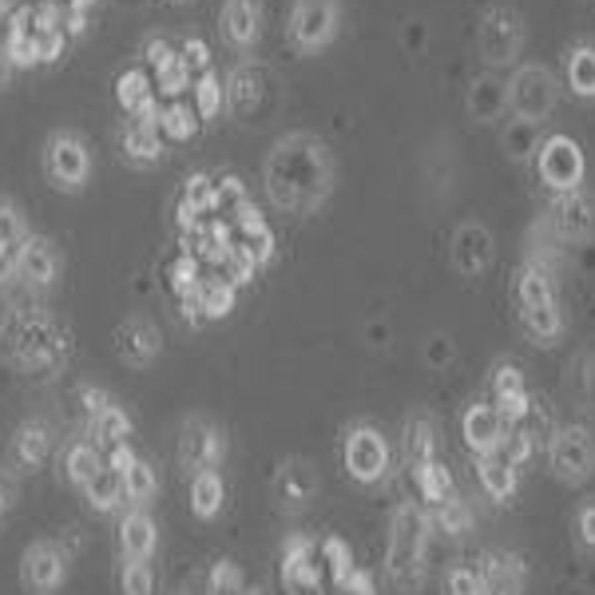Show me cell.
Segmentation results:
<instances>
[{
    "mask_svg": "<svg viewBox=\"0 0 595 595\" xmlns=\"http://www.w3.org/2000/svg\"><path fill=\"white\" fill-rule=\"evenodd\" d=\"M267 191L274 207L310 215L334 191V155L310 131H290L267 155Z\"/></svg>",
    "mask_w": 595,
    "mask_h": 595,
    "instance_id": "6da1fadb",
    "label": "cell"
},
{
    "mask_svg": "<svg viewBox=\"0 0 595 595\" xmlns=\"http://www.w3.org/2000/svg\"><path fill=\"white\" fill-rule=\"evenodd\" d=\"M0 346H4V354H9L17 366L48 374V369H56L60 361L68 357V334H64L48 314L20 310V314H12L9 322L0 326Z\"/></svg>",
    "mask_w": 595,
    "mask_h": 595,
    "instance_id": "7a4b0ae2",
    "label": "cell"
},
{
    "mask_svg": "<svg viewBox=\"0 0 595 595\" xmlns=\"http://www.w3.org/2000/svg\"><path fill=\"white\" fill-rule=\"evenodd\" d=\"M528 44V20L516 4H485L476 17V56L488 72H508L520 64Z\"/></svg>",
    "mask_w": 595,
    "mask_h": 595,
    "instance_id": "3957f363",
    "label": "cell"
},
{
    "mask_svg": "<svg viewBox=\"0 0 595 595\" xmlns=\"http://www.w3.org/2000/svg\"><path fill=\"white\" fill-rule=\"evenodd\" d=\"M560 91H564V84H560V76L552 68H544V64H516L505 84V111L516 123L536 128V123H548V116L560 104Z\"/></svg>",
    "mask_w": 595,
    "mask_h": 595,
    "instance_id": "277c9868",
    "label": "cell"
},
{
    "mask_svg": "<svg viewBox=\"0 0 595 595\" xmlns=\"http://www.w3.org/2000/svg\"><path fill=\"white\" fill-rule=\"evenodd\" d=\"M342 32V0H294L290 9V44L302 56H317Z\"/></svg>",
    "mask_w": 595,
    "mask_h": 595,
    "instance_id": "5b68a950",
    "label": "cell"
},
{
    "mask_svg": "<svg viewBox=\"0 0 595 595\" xmlns=\"http://www.w3.org/2000/svg\"><path fill=\"white\" fill-rule=\"evenodd\" d=\"M536 171H540V183L555 195H564V191H580L587 175V159L584 148L575 143L572 136H548L540 148H536Z\"/></svg>",
    "mask_w": 595,
    "mask_h": 595,
    "instance_id": "8992f818",
    "label": "cell"
},
{
    "mask_svg": "<svg viewBox=\"0 0 595 595\" xmlns=\"http://www.w3.org/2000/svg\"><path fill=\"white\" fill-rule=\"evenodd\" d=\"M425 520L413 508H401L393 520V548H389V575L397 587L421 584V555H425Z\"/></svg>",
    "mask_w": 595,
    "mask_h": 595,
    "instance_id": "52a82bcc",
    "label": "cell"
},
{
    "mask_svg": "<svg viewBox=\"0 0 595 595\" xmlns=\"http://www.w3.org/2000/svg\"><path fill=\"white\" fill-rule=\"evenodd\" d=\"M44 171H48L52 183L64 191L84 187L91 175V155H88L84 136H76V131H56V136H48V143H44Z\"/></svg>",
    "mask_w": 595,
    "mask_h": 595,
    "instance_id": "ba28073f",
    "label": "cell"
},
{
    "mask_svg": "<svg viewBox=\"0 0 595 595\" xmlns=\"http://www.w3.org/2000/svg\"><path fill=\"white\" fill-rule=\"evenodd\" d=\"M548 218H552L555 235L564 242H587L595 235V195H587L584 187L564 191V195L552 198Z\"/></svg>",
    "mask_w": 595,
    "mask_h": 595,
    "instance_id": "9c48e42d",
    "label": "cell"
},
{
    "mask_svg": "<svg viewBox=\"0 0 595 595\" xmlns=\"http://www.w3.org/2000/svg\"><path fill=\"white\" fill-rule=\"evenodd\" d=\"M64 575H68V552H64L60 544L40 540V544H32L29 552H24L20 580H24L29 592H40V595L56 592V587L64 584Z\"/></svg>",
    "mask_w": 595,
    "mask_h": 595,
    "instance_id": "30bf717a",
    "label": "cell"
},
{
    "mask_svg": "<svg viewBox=\"0 0 595 595\" xmlns=\"http://www.w3.org/2000/svg\"><path fill=\"white\" fill-rule=\"evenodd\" d=\"M592 465H595V445L592 436H587V429L572 425L552 436V468L564 480H584L592 473Z\"/></svg>",
    "mask_w": 595,
    "mask_h": 595,
    "instance_id": "8fae6325",
    "label": "cell"
},
{
    "mask_svg": "<svg viewBox=\"0 0 595 595\" xmlns=\"http://www.w3.org/2000/svg\"><path fill=\"white\" fill-rule=\"evenodd\" d=\"M223 36L235 52H250L262 40V0H223Z\"/></svg>",
    "mask_w": 595,
    "mask_h": 595,
    "instance_id": "7c38bea8",
    "label": "cell"
},
{
    "mask_svg": "<svg viewBox=\"0 0 595 595\" xmlns=\"http://www.w3.org/2000/svg\"><path fill=\"white\" fill-rule=\"evenodd\" d=\"M262 99V72L250 60H238L235 68L223 76V108L230 116H250Z\"/></svg>",
    "mask_w": 595,
    "mask_h": 595,
    "instance_id": "4fadbf2b",
    "label": "cell"
},
{
    "mask_svg": "<svg viewBox=\"0 0 595 595\" xmlns=\"http://www.w3.org/2000/svg\"><path fill=\"white\" fill-rule=\"evenodd\" d=\"M386 465H389L386 441L374 429H354L346 436V468L357 480H377V476L386 473Z\"/></svg>",
    "mask_w": 595,
    "mask_h": 595,
    "instance_id": "5bb4252c",
    "label": "cell"
},
{
    "mask_svg": "<svg viewBox=\"0 0 595 595\" xmlns=\"http://www.w3.org/2000/svg\"><path fill=\"white\" fill-rule=\"evenodd\" d=\"M116 99L119 108L136 116V123H159V104H155V84L148 79V72L128 68L116 76Z\"/></svg>",
    "mask_w": 595,
    "mask_h": 595,
    "instance_id": "9a60e30c",
    "label": "cell"
},
{
    "mask_svg": "<svg viewBox=\"0 0 595 595\" xmlns=\"http://www.w3.org/2000/svg\"><path fill=\"white\" fill-rule=\"evenodd\" d=\"M159 346H163V337H159V329L151 326L148 317H128L116 329V354L128 366H151L159 357Z\"/></svg>",
    "mask_w": 595,
    "mask_h": 595,
    "instance_id": "2e32d148",
    "label": "cell"
},
{
    "mask_svg": "<svg viewBox=\"0 0 595 595\" xmlns=\"http://www.w3.org/2000/svg\"><path fill=\"white\" fill-rule=\"evenodd\" d=\"M178 461L195 473H210L223 461V436L207 425V421H195V425L183 429L178 436Z\"/></svg>",
    "mask_w": 595,
    "mask_h": 595,
    "instance_id": "e0dca14e",
    "label": "cell"
},
{
    "mask_svg": "<svg viewBox=\"0 0 595 595\" xmlns=\"http://www.w3.org/2000/svg\"><path fill=\"white\" fill-rule=\"evenodd\" d=\"M17 270H20V274H24V278H29L32 286H52V278H56V270H60V255H56V247H52L48 238L29 235V238H24V242H20Z\"/></svg>",
    "mask_w": 595,
    "mask_h": 595,
    "instance_id": "ac0fdd59",
    "label": "cell"
},
{
    "mask_svg": "<svg viewBox=\"0 0 595 595\" xmlns=\"http://www.w3.org/2000/svg\"><path fill=\"white\" fill-rule=\"evenodd\" d=\"M500 436H505V421L496 413V405L488 401H476L473 409L465 413V441L476 456H488L500 448Z\"/></svg>",
    "mask_w": 595,
    "mask_h": 595,
    "instance_id": "d6986e66",
    "label": "cell"
},
{
    "mask_svg": "<svg viewBox=\"0 0 595 595\" xmlns=\"http://www.w3.org/2000/svg\"><path fill=\"white\" fill-rule=\"evenodd\" d=\"M488 258H493V238L480 223H468V227L456 230L453 238V267L461 274H480L488 267Z\"/></svg>",
    "mask_w": 595,
    "mask_h": 595,
    "instance_id": "ffe728a7",
    "label": "cell"
},
{
    "mask_svg": "<svg viewBox=\"0 0 595 595\" xmlns=\"http://www.w3.org/2000/svg\"><path fill=\"white\" fill-rule=\"evenodd\" d=\"M485 575V595H524V560L520 555L493 552L480 564Z\"/></svg>",
    "mask_w": 595,
    "mask_h": 595,
    "instance_id": "44dd1931",
    "label": "cell"
},
{
    "mask_svg": "<svg viewBox=\"0 0 595 595\" xmlns=\"http://www.w3.org/2000/svg\"><path fill=\"white\" fill-rule=\"evenodd\" d=\"M564 88L572 96L595 99V44H567L564 48Z\"/></svg>",
    "mask_w": 595,
    "mask_h": 595,
    "instance_id": "7402d4cb",
    "label": "cell"
},
{
    "mask_svg": "<svg viewBox=\"0 0 595 595\" xmlns=\"http://www.w3.org/2000/svg\"><path fill=\"white\" fill-rule=\"evenodd\" d=\"M516 306H520V314L560 306V302H555V286H552V278H548V270H540V267L520 270V278H516Z\"/></svg>",
    "mask_w": 595,
    "mask_h": 595,
    "instance_id": "603a6c76",
    "label": "cell"
},
{
    "mask_svg": "<svg viewBox=\"0 0 595 595\" xmlns=\"http://www.w3.org/2000/svg\"><path fill=\"white\" fill-rule=\"evenodd\" d=\"M48 448H52L48 421H29V425H20L17 441H12V461L20 468H40L48 461Z\"/></svg>",
    "mask_w": 595,
    "mask_h": 595,
    "instance_id": "cb8c5ba5",
    "label": "cell"
},
{
    "mask_svg": "<svg viewBox=\"0 0 595 595\" xmlns=\"http://www.w3.org/2000/svg\"><path fill=\"white\" fill-rule=\"evenodd\" d=\"M4 56H9L12 68H32L36 60V36H32V12L20 9L9 20V40H4Z\"/></svg>",
    "mask_w": 595,
    "mask_h": 595,
    "instance_id": "d4e9b609",
    "label": "cell"
},
{
    "mask_svg": "<svg viewBox=\"0 0 595 595\" xmlns=\"http://www.w3.org/2000/svg\"><path fill=\"white\" fill-rule=\"evenodd\" d=\"M163 131H159V123H131L128 131H123V155L131 159V163H139V167H151V163H159L163 159Z\"/></svg>",
    "mask_w": 595,
    "mask_h": 595,
    "instance_id": "484cf974",
    "label": "cell"
},
{
    "mask_svg": "<svg viewBox=\"0 0 595 595\" xmlns=\"http://www.w3.org/2000/svg\"><path fill=\"white\" fill-rule=\"evenodd\" d=\"M119 548L128 560H148L151 548H155V524H151L148 512H128L123 524H119Z\"/></svg>",
    "mask_w": 595,
    "mask_h": 595,
    "instance_id": "4316f807",
    "label": "cell"
},
{
    "mask_svg": "<svg viewBox=\"0 0 595 595\" xmlns=\"http://www.w3.org/2000/svg\"><path fill=\"white\" fill-rule=\"evenodd\" d=\"M480 485H485V493L493 496V500H508L512 496V488H516V468L508 465L505 456L500 453H488V456H480Z\"/></svg>",
    "mask_w": 595,
    "mask_h": 595,
    "instance_id": "83f0119b",
    "label": "cell"
},
{
    "mask_svg": "<svg viewBox=\"0 0 595 595\" xmlns=\"http://www.w3.org/2000/svg\"><path fill=\"white\" fill-rule=\"evenodd\" d=\"M195 298H198V314L203 317H227L230 310H235V286H230L227 278H207V282H198Z\"/></svg>",
    "mask_w": 595,
    "mask_h": 595,
    "instance_id": "f1b7e54d",
    "label": "cell"
},
{
    "mask_svg": "<svg viewBox=\"0 0 595 595\" xmlns=\"http://www.w3.org/2000/svg\"><path fill=\"white\" fill-rule=\"evenodd\" d=\"M405 456H409V468H421L429 461H436V436H433V425H429L425 416H416L405 425Z\"/></svg>",
    "mask_w": 595,
    "mask_h": 595,
    "instance_id": "f546056e",
    "label": "cell"
},
{
    "mask_svg": "<svg viewBox=\"0 0 595 595\" xmlns=\"http://www.w3.org/2000/svg\"><path fill=\"white\" fill-rule=\"evenodd\" d=\"M159 131L167 139H175V143H183V139H191L198 131V116L191 104H183V99H171L167 108H159Z\"/></svg>",
    "mask_w": 595,
    "mask_h": 595,
    "instance_id": "4dcf8cb0",
    "label": "cell"
},
{
    "mask_svg": "<svg viewBox=\"0 0 595 595\" xmlns=\"http://www.w3.org/2000/svg\"><path fill=\"white\" fill-rule=\"evenodd\" d=\"M84 493H88L91 508H99V512H111V508L123 500V476L116 473V468H99L96 476H91L88 485H84Z\"/></svg>",
    "mask_w": 595,
    "mask_h": 595,
    "instance_id": "1f68e13d",
    "label": "cell"
},
{
    "mask_svg": "<svg viewBox=\"0 0 595 595\" xmlns=\"http://www.w3.org/2000/svg\"><path fill=\"white\" fill-rule=\"evenodd\" d=\"M286 580L298 587H317V580H322V567H317L314 560V548L306 544V540H294L286 552Z\"/></svg>",
    "mask_w": 595,
    "mask_h": 595,
    "instance_id": "d6a6232c",
    "label": "cell"
},
{
    "mask_svg": "<svg viewBox=\"0 0 595 595\" xmlns=\"http://www.w3.org/2000/svg\"><path fill=\"white\" fill-rule=\"evenodd\" d=\"M128 433H131V421L119 413L116 405H108L99 416H91V436H96V448L128 445Z\"/></svg>",
    "mask_w": 595,
    "mask_h": 595,
    "instance_id": "836d02e7",
    "label": "cell"
},
{
    "mask_svg": "<svg viewBox=\"0 0 595 595\" xmlns=\"http://www.w3.org/2000/svg\"><path fill=\"white\" fill-rule=\"evenodd\" d=\"M191 91H195V116L198 119H215L218 111H223V79H218L215 68L198 72V79L191 84Z\"/></svg>",
    "mask_w": 595,
    "mask_h": 595,
    "instance_id": "e575fe53",
    "label": "cell"
},
{
    "mask_svg": "<svg viewBox=\"0 0 595 595\" xmlns=\"http://www.w3.org/2000/svg\"><path fill=\"white\" fill-rule=\"evenodd\" d=\"M191 508L198 516H215L223 508V480H218L215 468L210 473H195V480H191Z\"/></svg>",
    "mask_w": 595,
    "mask_h": 595,
    "instance_id": "d590c367",
    "label": "cell"
},
{
    "mask_svg": "<svg viewBox=\"0 0 595 595\" xmlns=\"http://www.w3.org/2000/svg\"><path fill=\"white\" fill-rule=\"evenodd\" d=\"M413 476H416V488H421V496H425L429 505H441V500L453 496V476H448V468L441 465V461H429V465H421Z\"/></svg>",
    "mask_w": 595,
    "mask_h": 595,
    "instance_id": "8d00e7d4",
    "label": "cell"
},
{
    "mask_svg": "<svg viewBox=\"0 0 595 595\" xmlns=\"http://www.w3.org/2000/svg\"><path fill=\"white\" fill-rule=\"evenodd\" d=\"M64 468H68V476L76 480L79 488L88 485L91 476L104 468V461H99V448L88 445V441H76V445L68 448V456H64Z\"/></svg>",
    "mask_w": 595,
    "mask_h": 595,
    "instance_id": "74e56055",
    "label": "cell"
},
{
    "mask_svg": "<svg viewBox=\"0 0 595 595\" xmlns=\"http://www.w3.org/2000/svg\"><path fill=\"white\" fill-rule=\"evenodd\" d=\"M278 488H282V496H286L290 505H306L317 485H314V476H310L306 465H286L282 468V476H278Z\"/></svg>",
    "mask_w": 595,
    "mask_h": 595,
    "instance_id": "f35d334b",
    "label": "cell"
},
{
    "mask_svg": "<svg viewBox=\"0 0 595 595\" xmlns=\"http://www.w3.org/2000/svg\"><path fill=\"white\" fill-rule=\"evenodd\" d=\"M155 488H159L155 473H151L143 461H136V465L123 473V496H128V500H136V505H148L151 496H155Z\"/></svg>",
    "mask_w": 595,
    "mask_h": 595,
    "instance_id": "ab89813d",
    "label": "cell"
},
{
    "mask_svg": "<svg viewBox=\"0 0 595 595\" xmlns=\"http://www.w3.org/2000/svg\"><path fill=\"white\" fill-rule=\"evenodd\" d=\"M520 322H524V329L532 337H560V329H564V314H560V306L552 310H532V314H520Z\"/></svg>",
    "mask_w": 595,
    "mask_h": 595,
    "instance_id": "60d3db41",
    "label": "cell"
},
{
    "mask_svg": "<svg viewBox=\"0 0 595 595\" xmlns=\"http://www.w3.org/2000/svg\"><path fill=\"white\" fill-rule=\"evenodd\" d=\"M155 88H159V96H167V99L183 96V91L191 88V64H187V60L178 56L167 72H159V76H155Z\"/></svg>",
    "mask_w": 595,
    "mask_h": 595,
    "instance_id": "b9f144b4",
    "label": "cell"
},
{
    "mask_svg": "<svg viewBox=\"0 0 595 595\" xmlns=\"http://www.w3.org/2000/svg\"><path fill=\"white\" fill-rule=\"evenodd\" d=\"M436 524L445 528V532L461 536V532H468V524H473V512L465 508V500L448 496V500H441V505H436Z\"/></svg>",
    "mask_w": 595,
    "mask_h": 595,
    "instance_id": "7bdbcfd3",
    "label": "cell"
},
{
    "mask_svg": "<svg viewBox=\"0 0 595 595\" xmlns=\"http://www.w3.org/2000/svg\"><path fill=\"white\" fill-rule=\"evenodd\" d=\"M24 238H29V230H24V218H20L17 203L0 198V247H20Z\"/></svg>",
    "mask_w": 595,
    "mask_h": 595,
    "instance_id": "ee69618b",
    "label": "cell"
},
{
    "mask_svg": "<svg viewBox=\"0 0 595 595\" xmlns=\"http://www.w3.org/2000/svg\"><path fill=\"white\" fill-rule=\"evenodd\" d=\"M250 198H247V187H242V183H238L235 175H227L223 178V183H215V207H223V215H227L230 210V218L238 215V210L247 207Z\"/></svg>",
    "mask_w": 595,
    "mask_h": 595,
    "instance_id": "f6af8a7d",
    "label": "cell"
},
{
    "mask_svg": "<svg viewBox=\"0 0 595 595\" xmlns=\"http://www.w3.org/2000/svg\"><path fill=\"white\" fill-rule=\"evenodd\" d=\"M198 282H203V278H198V262L191 255H183L175 267H171V286H175L178 298H191L198 290Z\"/></svg>",
    "mask_w": 595,
    "mask_h": 595,
    "instance_id": "bcb514c9",
    "label": "cell"
},
{
    "mask_svg": "<svg viewBox=\"0 0 595 595\" xmlns=\"http://www.w3.org/2000/svg\"><path fill=\"white\" fill-rule=\"evenodd\" d=\"M448 595H485V575H480V567H453V572H448Z\"/></svg>",
    "mask_w": 595,
    "mask_h": 595,
    "instance_id": "7dc6e473",
    "label": "cell"
},
{
    "mask_svg": "<svg viewBox=\"0 0 595 595\" xmlns=\"http://www.w3.org/2000/svg\"><path fill=\"white\" fill-rule=\"evenodd\" d=\"M123 592L128 595H148L151 592L148 560H128V564H123Z\"/></svg>",
    "mask_w": 595,
    "mask_h": 595,
    "instance_id": "c3c4849f",
    "label": "cell"
},
{
    "mask_svg": "<svg viewBox=\"0 0 595 595\" xmlns=\"http://www.w3.org/2000/svg\"><path fill=\"white\" fill-rule=\"evenodd\" d=\"M322 555H326V564H329V572H334V580L342 584L354 567H349V548L342 544V540H326V548H322Z\"/></svg>",
    "mask_w": 595,
    "mask_h": 595,
    "instance_id": "681fc988",
    "label": "cell"
},
{
    "mask_svg": "<svg viewBox=\"0 0 595 595\" xmlns=\"http://www.w3.org/2000/svg\"><path fill=\"white\" fill-rule=\"evenodd\" d=\"M32 36H36V60L40 64H48V60H56L60 52H64L68 32H32Z\"/></svg>",
    "mask_w": 595,
    "mask_h": 595,
    "instance_id": "f907efd6",
    "label": "cell"
},
{
    "mask_svg": "<svg viewBox=\"0 0 595 595\" xmlns=\"http://www.w3.org/2000/svg\"><path fill=\"white\" fill-rule=\"evenodd\" d=\"M175 60H178V52L171 48L167 40H148V64H151V72H155V76H159V72H167Z\"/></svg>",
    "mask_w": 595,
    "mask_h": 595,
    "instance_id": "816d5d0a",
    "label": "cell"
},
{
    "mask_svg": "<svg viewBox=\"0 0 595 595\" xmlns=\"http://www.w3.org/2000/svg\"><path fill=\"white\" fill-rule=\"evenodd\" d=\"M183 60H187L191 68H198V72H207L210 68V48H207V40H187L183 44Z\"/></svg>",
    "mask_w": 595,
    "mask_h": 595,
    "instance_id": "f5cc1de1",
    "label": "cell"
},
{
    "mask_svg": "<svg viewBox=\"0 0 595 595\" xmlns=\"http://www.w3.org/2000/svg\"><path fill=\"white\" fill-rule=\"evenodd\" d=\"M17 496H20V488H17V476L9 473V468H0V516L9 512L12 505H17Z\"/></svg>",
    "mask_w": 595,
    "mask_h": 595,
    "instance_id": "db71d44e",
    "label": "cell"
},
{
    "mask_svg": "<svg viewBox=\"0 0 595 595\" xmlns=\"http://www.w3.org/2000/svg\"><path fill=\"white\" fill-rule=\"evenodd\" d=\"M342 587H346L349 595H374V575H366V572H349L346 580H342Z\"/></svg>",
    "mask_w": 595,
    "mask_h": 595,
    "instance_id": "11a10c76",
    "label": "cell"
},
{
    "mask_svg": "<svg viewBox=\"0 0 595 595\" xmlns=\"http://www.w3.org/2000/svg\"><path fill=\"white\" fill-rule=\"evenodd\" d=\"M79 397H84V409H88L91 416H99V413H104V409L111 405V397L104 393V389H84V393H79Z\"/></svg>",
    "mask_w": 595,
    "mask_h": 595,
    "instance_id": "9f6ffc18",
    "label": "cell"
},
{
    "mask_svg": "<svg viewBox=\"0 0 595 595\" xmlns=\"http://www.w3.org/2000/svg\"><path fill=\"white\" fill-rule=\"evenodd\" d=\"M17 255H20V247H0V286H4L12 274H20V270H17Z\"/></svg>",
    "mask_w": 595,
    "mask_h": 595,
    "instance_id": "6f0895ef",
    "label": "cell"
},
{
    "mask_svg": "<svg viewBox=\"0 0 595 595\" xmlns=\"http://www.w3.org/2000/svg\"><path fill=\"white\" fill-rule=\"evenodd\" d=\"M84 29H88V12L68 9V24H64V32H68V36H79Z\"/></svg>",
    "mask_w": 595,
    "mask_h": 595,
    "instance_id": "680465c9",
    "label": "cell"
},
{
    "mask_svg": "<svg viewBox=\"0 0 595 595\" xmlns=\"http://www.w3.org/2000/svg\"><path fill=\"white\" fill-rule=\"evenodd\" d=\"M580 532H584L587 544H595V505L584 508V516H580Z\"/></svg>",
    "mask_w": 595,
    "mask_h": 595,
    "instance_id": "91938a15",
    "label": "cell"
},
{
    "mask_svg": "<svg viewBox=\"0 0 595 595\" xmlns=\"http://www.w3.org/2000/svg\"><path fill=\"white\" fill-rule=\"evenodd\" d=\"M9 79H12V64H9V56L0 52V91L9 88Z\"/></svg>",
    "mask_w": 595,
    "mask_h": 595,
    "instance_id": "94428289",
    "label": "cell"
},
{
    "mask_svg": "<svg viewBox=\"0 0 595 595\" xmlns=\"http://www.w3.org/2000/svg\"><path fill=\"white\" fill-rule=\"evenodd\" d=\"M96 0H68V9H76V12H88Z\"/></svg>",
    "mask_w": 595,
    "mask_h": 595,
    "instance_id": "6125c7cd",
    "label": "cell"
},
{
    "mask_svg": "<svg viewBox=\"0 0 595 595\" xmlns=\"http://www.w3.org/2000/svg\"><path fill=\"white\" fill-rule=\"evenodd\" d=\"M592 44H595V40H592Z\"/></svg>",
    "mask_w": 595,
    "mask_h": 595,
    "instance_id": "be15d7a7",
    "label": "cell"
}]
</instances>
